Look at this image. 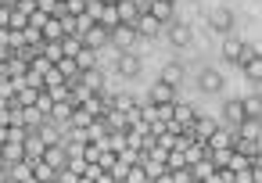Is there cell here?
I'll return each instance as SVG.
<instances>
[{
    "label": "cell",
    "mask_w": 262,
    "mask_h": 183,
    "mask_svg": "<svg viewBox=\"0 0 262 183\" xmlns=\"http://www.w3.org/2000/svg\"><path fill=\"white\" fill-rule=\"evenodd\" d=\"M223 58H226V61H233V65H244V61L258 58V51H255V47H248V43H244V40H237V36H226V40H223Z\"/></svg>",
    "instance_id": "obj_1"
},
{
    "label": "cell",
    "mask_w": 262,
    "mask_h": 183,
    "mask_svg": "<svg viewBox=\"0 0 262 183\" xmlns=\"http://www.w3.org/2000/svg\"><path fill=\"white\" fill-rule=\"evenodd\" d=\"M194 119H198V111L190 108V104H172V115H169V122H165V129H172V133H187L190 126H194Z\"/></svg>",
    "instance_id": "obj_2"
},
{
    "label": "cell",
    "mask_w": 262,
    "mask_h": 183,
    "mask_svg": "<svg viewBox=\"0 0 262 183\" xmlns=\"http://www.w3.org/2000/svg\"><path fill=\"white\" fill-rule=\"evenodd\" d=\"M140 36H137V29L133 26H115V29H108V43L115 47V51H133V43H137Z\"/></svg>",
    "instance_id": "obj_3"
},
{
    "label": "cell",
    "mask_w": 262,
    "mask_h": 183,
    "mask_svg": "<svg viewBox=\"0 0 262 183\" xmlns=\"http://www.w3.org/2000/svg\"><path fill=\"white\" fill-rule=\"evenodd\" d=\"M215 129H219V122H212V119H201V115H198V119H194V126L187 129V136H190L194 144H205Z\"/></svg>",
    "instance_id": "obj_4"
},
{
    "label": "cell",
    "mask_w": 262,
    "mask_h": 183,
    "mask_svg": "<svg viewBox=\"0 0 262 183\" xmlns=\"http://www.w3.org/2000/svg\"><path fill=\"white\" fill-rule=\"evenodd\" d=\"M112 4H115V15H119L122 26H133L140 18V4H137V0H112Z\"/></svg>",
    "instance_id": "obj_5"
},
{
    "label": "cell",
    "mask_w": 262,
    "mask_h": 183,
    "mask_svg": "<svg viewBox=\"0 0 262 183\" xmlns=\"http://www.w3.org/2000/svg\"><path fill=\"white\" fill-rule=\"evenodd\" d=\"M79 40H83V47H90V51H101V47H108V29L94 22V26H90V29H86Z\"/></svg>",
    "instance_id": "obj_6"
},
{
    "label": "cell",
    "mask_w": 262,
    "mask_h": 183,
    "mask_svg": "<svg viewBox=\"0 0 262 183\" xmlns=\"http://www.w3.org/2000/svg\"><path fill=\"white\" fill-rule=\"evenodd\" d=\"M76 79H79L90 94H101V90H104V72H101L97 65H94V68H79V76H76Z\"/></svg>",
    "instance_id": "obj_7"
},
{
    "label": "cell",
    "mask_w": 262,
    "mask_h": 183,
    "mask_svg": "<svg viewBox=\"0 0 262 183\" xmlns=\"http://www.w3.org/2000/svg\"><path fill=\"white\" fill-rule=\"evenodd\" d=\"M151 104L155 108H169V104H176V86H169V83H155V90H151Z\"/></svg>",
    "instance_id": "obj_8"
},
{
    "label": "cell",
    "mask_w": 262,
    "mask_h": 183,
    "mask_svg": "<svg viewBox=\"0 0 262 183\" xmlns=\"http://www.w3.org/2000/svg\"><path fill=\"white\" fill-rule=\"evenodd\" d=\"M208 26H212L215 33H230V29H233V15H230V8H212V11H208Z\"/></svg>",
    "instance_id": "obj_9"
},
{
    "label": "cell",
    "mask_w": 262,
    "mask_h": 183,
    "mask_svg": "<svg viewBox=\"0 0 262 183\" xmlns=\"http://www.w3.org/2000/svg\"><path fill=\"white\" fill-rule=\"evenodd\" d=\"M133 29H137V36H158V33H162L165 26H162L158 18H151L147 11H140V18L133 22Z\"/></svg>",
    "instance_id": "obj_10"
},
{
    "label": "cell",
    "mask_w": 262,
    "mask_h": 183,
    "mask_svg": "<svg viewBox=\"0 0 262 183\" xmlns=\"http://www.w3.org/2000/svg\"><path fill=\"white\" fill-rule=\"evenodd\" d=\"M205 147H208V151H230V147H233V133H230L226 126H219V129L205 140Z\"/></svg>",
    "instance_id": "obj_11"
},
{
    "label": "cell",
    "mask_w": 262,
    "mask_h": 183,
    "mask_svg": "<svg viewBox=\"0 0 262 183\" xmlns=\"http://www.w3.org/2000/svg\"><path fill=\"white\" fill-rule=\"evenodd\" d=\"M43 162H47L54 172H58V169H65V165H69V147H65V144H54V147H47V151H43Z\"/></svg>",
    "instance_id": "obj_12"
},
{
    "label": "cell",
    "mask_w": 262,
    "mask_h": 183,
    "mask_svg": "<svg viewBox=\"0 0 262 183\" xmlns=\"http://www.w3.org/2000/svg\"><path fill=\"white\" fill-rule=\"evenodd\" d=\"M115 68H119V76H137V72H140V58H137L133 51H119Z\"/></svg>",
    "instance_id": "obj_13"
},
{
    "label": "cell",
    "mask_w": 262,
    "mask_h": 183,
    "mask_svg": "<svg viewBox=\"0 0 262 183\" xmlns=\"http://www.w3.org/2000/svg\"><path fill=\"white\" fill-rule=\"evenodd\" d=\"M198 86H201L205 94H219V90H223V76H219L215 68H201V76H198Z\"/></svg>",
    "instance_id": "obj_14"
},
{
    "label": "cell",
    "mask_w": 262,
    "mask_h": 183,
    "mask_svg": "<svg viewBox=\"0 0 262 183\" xmlns=\"http://www.w3.org/2000/svg\"><path fill=\"white\" fill-rule=\"evenodd\" d=\"M36 133H40V140H43L47 147H54V144H65V129H61V126H54L51 119H47V122H43Z\"/></svg>",
    "instance_id": "obj_15"
},
{
    "label": "cell",
    "mask_w": 262,
    "mask_h": 183,
    "mask_svg": "<svg viewBox=\"0 0 262 183\" xmlns=\"http://www.w3.org/2000/svg\"><path fill=\"white\" fill-rule=\"evenodd\" d=\"M190 26H183V22H169V43L172 47H187L190 43Z\"/></svg>",
    "instance_id": "obj_16"
},
{
    "label": "cell",
    "mask_w": 262,
    "mask_h": 183,
    "mask_svg": "<svg viewBox=\"0 0 262 183\" xmlns=\"http://www.w3.org/2000/svg\"><path fill=\"white\" fill-rule=\"evenodd\" d=\"M223 119L230 122V126H241L248 115H244V101L241 97H233V101H226V108H223Z\"/></svg>",
    "instance_id": "obj_17"
},
{
    "label": "cell",
    "mask_w": 262,
    "mask_h": 183,
    "mask_svg": "<svg viewBox=\"0 0 262 183\" xmlns=\"http://www.w3.org/2000/svg\"><path fill=\"white\" fill-rule=\"evenodd\" d=\"M101 122H104V129L108 133H126L129 126H126V115L122 111H115V108H108L104 115H101Z\"/></svg>",
    "instance_id": "obj_18"
},
{
    "label": "cell",
    "mask_w": 262,
    "mask_h": 183,
    "mask_svg": "<svg viewBox=\"0 0 262 183\" xmlns=\"http://www.w3.org/2000/svg\"><path fill=\"white\" fill-rule=\"evenodd\" d=\"M22 147H26V158H29V162H40L43 151H47V144L40 140V133H29V136L22 140Z\"/></svg>",
    "instance_id": "obj_19"
},
{
    "label": "cell",
    "mask_w": 262,
    "mask_h": 183,
    "mask_svg": "<svg viewBox=\"0 0 262 183\" xmlns=\"http://www.w3.org/2000/svg\"><path fill=\"white\" fill-rule=\"evenodd\" d=\"M0 158H4V169H8V165H15V162L26 158V147H22L18 140H8L4 147H0Z\"/></svg>",
    "instance_id": "obj_20"
},
{
    "label": "cell",
    "mask_w": 262,
    "mask_h": 183,
    "mask_svg": "<svg viewBox=\"0 0 262 183\" xmlns=\"http://www.w3.org/2000/svg\"><path fill=\"white\" fill-rule=\"evenodd\" d=\"M40 36H43L47 43H61V40H65V29H61V22H58V18H47V22H43V29H40Z\"/></svg>",
    "instance_id": "obj_21"
},
{
    "label": "cell",
    "mask_w": 262,
    "mask_h": 183,
    "mask_svg": "<svg viewBox=\"0 0 262 183\" xmlns=\"http://www.w3.org/2000/svg\"><path fill=\"white\" fill-rule=\"evenodd\" d=\"M36 97H40V90H33V86H22V90L15 94L11 108H33V104H36Z\"/></svg>",
    "instance_id": "obj_22"
},
{
    "label": "cell",
    "mask_w": 262,
    "mask_h": 183,
    "mask_svg": "<svg viewBox=\"0 0 262 183\" xmlns=\"http://www.w3.org/2000/svg\"><path fill=\"white\" fill-rule=\"evenodd\" d=\"M83 136H86V144H104V136H108V129H104V122L101 119H94L86 129H83Z\"/></svg>",
    "instance_id": "obj_23"
},
{
    "label": "cell",
    "mask_w": 262,
    "mask_h": 183,
    "mask_svg": "<svg viewBox=\"0 0 262 183\" xmlns=\"http://www.w3.org/2000/svg\"><path fill=\"white\" fill-rule=\"evenodd\" d=\"M94 122V115L86 111V108H72V115H69V129H86Z\"/></svg>",
    "instance_id": "obj_24"
},
{
    "label": "cell",
    "mask_w": 262,
    "mask_h": 183,
    "mask_svg": "<svg viewBox=\"0 0 262 183\" xmlns=\"http://www.w3.org/2000/svg\"><path fill=\"white\" fill-rule=\"evenodd\" d=\"M54 68L65 76V83H72V79L79 76V65H76V58H61V61H54Z\"/></svg>",
    "instance_id": "obj_25"
},
{
    "label": "cell",
    "mask_w": 262,
    "mask_h": 183,
    "mask_svg": "<svg viewBox=\"0 0 262 183\" xmlns=\"http://www.w3.org/2000/svg\"><path fill=\"white\" fill-rule=\"evenodd\" d=\"M97 26H104V29H115L119 26V15H115V4L108 0V4L101 8V18H97Z\"/></svg>",
    "instance_id": "obj_26"
},
{
    "label": "cell",
    "mask_w": 262,
    "mask_h": 183,
    "mask_svg": "<svg viewBox=\"0 0 262 183\" xmlns=\"http://www.w3.org/2000/svg\"><path fill=\"white\" fill-rule=\"evenodd\" d=\"M205 154H208V147H205V144H194V140H190V144H187V151H183V162H187V165H194V162H201Z\"/></svg>",
    "instance_id": "obj_27"
},
{
    "label": "cell",
    "mask_w": 262,
    "mask_h": 183,
    "mask_svg": "<svg viewBox=\"0 0 262 183\" xmlns=\"http://www.w3.org/2000/svg\"><path fill=\"white\" fill-rule=\"evenodd\" d=\"M79 51H83V40H79V36H65V40H61V54H65V58H76Z\"/></svg>",
    "instance_id": "obj_28"
},
{
    "label": "cell",
    "mask_w": 262,
    "mask_h": 183,
    "mask_svg": "<svg viewBox=\"0 0 262 183\" xmlns=\"http://www.w3.org/2000/svg\"><path fill=\"white\" fill-rule=\"evenodd\" d=\"M180 79H183V68H180V65H165V68H162V83L180 86Z\"/></svg>",
    "instance_id": "obj_29"
},
{
    "label": "cell",
    "mask_w": 262,
    "mask_h": 183,
    "mask_svg": "<svg viewBox=\"0 0 262 183\" xmlns=\"http://www.w3.org/2000/svg\"><path fill=\"white\" fill-rule=\"evenodd\" d=\"M112 108L126 115V111H133V108H137V101H133L129 94H115V97H112Z\"/></svg>",
    "instance_id": "obj_30"
},
{
    "label": "cell",
    "mask_w": 262,
    "mask_h": 183,
    "mask_svg": "<svg viewBox=\"0 0 262 183\" xmlns=\"http://www.w3.org/2000/svg\"><path fill=\"white\" fill-rule=\"evenodd\" d=\"M33 176H36L40 183H54V169H51V165H47L43 158H40V162L33 165Z\"/></svg>",
    "instance_id": "obj_31"
},
{
    "label": "cell",
    "mask_w": 262,
    "mask_h": 183,
    "mask_svg": "<svg viewBox=\"0 0 262 183\" xmlns=\"http://www.w3.org/2000/svg\"><path fill=\"white\" fill-rule=\"evenodd\" d=\"M122 183H151V179H147L144 165H129V169H126V176H122Z\"/></svg>",
    "instance_id": "obj_32"
},
{
    "label": "cell",
    "mask_w": 262,
    "mask_h": 183,
    "mask_svg": "<svg viewBox=\"0 0 262 183\" xmlns=\"http://www.w3.org/2000/svg\"><path fill=\"white\" fill-rule=\"evenodd\" d=\"M26 26H29V15H22V11L11 8V15H8V29H18V33H22Z\"/></svg>",
    "instance_id": "obj_33"
},
{
    "label": "cell",
    "mask_w": 262,
    "mask_h": 183,
    "mask_svg": "<svg viewBox=\"0 0 262 183\" xmlns=\"http://www.w3.org/2000/svg\"><path fill=\"white\" fill-rule=\"evenodd\" d=\"M94 61H97V51H90V47H83V51L76 54V65H79V68H94Z\"/></svg>",
    "instance_id": "obj_34"
},
{
    "label": "cell",
    "mask_w": 262,
    "mask_h": 183,
    "mask_svg": "<svg viewBox=\"0 0 262 183\" xmlns=\"http://www.w3.org/2000/svg\"><path fill=\"white\" fill-rule=\"evenodd\" d=\"M244 115L258 122V119H262V101H258V97H248V101H244Z\"/></svg>",
    "instance_id": "obj_35"
},
{
    "label": "cell",
    "mask_w": 262,
    "mask_h": 183,
    "mask_svg": "<svg viewBox=\"0 0 262 183\" xmlns=\"http://www.w3.org/2000/svg\"><path fill=\"white\" fill-rule=\"evenodd\" d=\"M115 162H119V158H115V151H108V147H101V154H97V165H101L104 172H112V169H115Z\"/></svg>",
    "instance_id": "obj_36"
},
{
    "label": "cell",
    "mask_w": 262,
    "mask_h": 183,
    "mask_svg": "<svg viewBox=\"0 0 262 183\" xmlns=\"http://www.w3.org/2000/svg\"><path fill=\"white\" fill-rule=\"evenodd\" d=\"M169 183H194V172H190V165H183V169H172V172H169Z\"/></svg>",
    "instance_id": "obj_37"
},
{
    "label": "cell",
    "mask_w": 262,
    "mask_h": 183,
    "mask_svg": "<svg viewBox=\"0 0 262 183\" xmlns=\"http://www.w3.org/2000/svg\"><path fill=\"white\" fill-rule=\"evenodd\" d=\"M65 11H69L72 18H83V15H86V0H65Z\"/></svg>",
    "instance_id": "obj_38"
},
{
    "label": "cell",
    "mask_w": 262,
    "mask_h": 183,
    "mask_svg": "<svg viewBox=\"0 0 262 183\" xmlns=\"http://www.w3.org/2000/svg\"><path fill=\"white\" fill-rule=\"evenodd\" d=\"M43 58L54 65V61H61L65 54H61V43H43Z\"/></svg>",
    "instance_id": "obj_39"
},
{
    "label": "cell",
    "mask_w": 262,
    "mask_h": 183,
    "mask_svg": "<svg viewBox=\"0 0 262 183\" xmlns=\"http://www.w3.org/2000/svg\"><path fill=\"white\" fill-rule=\"evenodd\" d=\"M26 86H33V90H43V72H36V68H26Z\"/></svg>",
    "instance_id": "obj_40"
},
{
    "label": "cell",
    "mask_w": 262,
    "mask_h": 183,
    "mask_svg": "<svg viewBox=\"0 0 262 183\" xmlns=\"http://www.w3.org/2000/svg\"><path fill=\"white\" fill-rule=\"evenodd\" d=\"M65 83V76L58 72V68H51V72H43V90H51V86H61Z\"/></svg>",
    "instance_id": "obj_41"
},
{
    "label": "cell",
    "mask_w": 262,
    "mask_h": 183,
    "mask_svg": "<svg viewBox=\"0 0 262 183\" xmlns=\"http://www.w3.org/2000/svg\"><path fill=\"white\" fill-rule=\"evenodd\" d=\"M47 97H51L54 104H61V101H69V83H61V86H51V90H47Z\"/></svg>",
    "instance_id": "obj_42"
},
{
    "label": "cell",
    "mask_w": 262,
    "mask_h": 183,
    "mask_svg": "<svg viewBox=\"0 0 262 183\" xmlns=\"http://www.w3.org/2000/svg\"><path fill=\"white\" fill-rule=\"evenodd\" d=\"M183 165H187V162H183V151H169V154H165V169H169V172H172V169H183Z\"/></svg>",
    "instance_id": "obj_43"
},
{
    "label": "cell",
    "mask_w": 262,
    "mask_h": 183,
    "mask_svg": "<svg viewBox=\"0 0 262 183\" xmlns=\"http://www.w3.org/2000/svg\"><path fill=\"white\" fill-rule=\"evenodd\" d=\"M244 76L258 79V76H262V58H251V61H244Z\"/></svg>",
    "instance_id": "obj_44"
},
{
    "label": "cell",
    "mask_w": 262,
    "mask_h": 183,
    "mask_svg": "<svg viewBox=\"0 0 262 183\" xmlns=\"http://www.w3.org/2000/svg\"><path fill=\"white\" fill-rule=\"evenodd\" d=\"M47 18H51V15H43V11H33V15H29V26H33V29H43V22H47Z\"/></svg>",
    "instance_id": "obj_45"
},
{
    "label": "cell",
    "mask_w": 262,
    "mask_h": 183,
    "mask_svg": "<svg viewBox=\"0 0 262 183\" xmlns=\"http://www.w3.org/2000/svg\"><path fill=\"white\" fill-rule=\"evenodd\" d=\"M54 8H58V0H36V11H43V15H54Z\"/></svg>",
    "instance_id": "obj_46"
},
{
    "label": "cell",
    "mask_w": 262,
    "mask_h": 183,
    "mask_svg": "<svg viewBox=\"0 0 262 183\" xmlns=\"http://www.w3.org/2000/svg\"><path fill=\"white\" fill-rule=\"evenodd\" d=\"M15 11H22V15H33V11H36V0H18V4H15Z\"/></svg>",
    "instance_id": "obj_47"
},
{
    "label": "cell",
    "mask_w": 262,
    "mask_h": 183,
    "mask_svg": "<svg viewBox=\"0 0 262 183\" xmlns=\"http://www.w3.org/2000/svg\"><path fill=\"white\" fill-rule=\"evenodd\" d=\"M8 140H11V126H0V147H4Z\"/></svg>",
    "instance_id": "obj_48"
},
{
    "label": "cell",
    "mask_w": 262,
    "mask_h": 183,
    "mask_svg": "<svg viewBox=\"0 0 262 183\" xmlns=\"http://www.w3.org/2000/svg\"><path fill=\"white\" fill-rule=\"evenodd\" d=\"M94 183H119V179H115V176H112V172H101V176H97V179H94Z\"/></svg>",
    "instance_id": "obj_49"
},
{
    "label": "cell",
    "mask_w": 262,
    "mask_h": 183,
    "mask_svg": "<svg viewBox=\"0 0 262 183\" xmlns=\"http://www.w3.org/2000/svg\"><path fill=\"white\" fill-rule=\"evenodd\" d=\"M8 58H11V47H4V43H0V65H4Z\"/></svg>",
    "instance_id": "obj_50"
},
{
    "label": "cell",
    "mask_w": 262,
    "mask_h": 183,
    "mask_svg": "<svg viewBox=\"0 0 262 183\" xmlns=\"http://www.w3.org/2000/svg\"><path fill=\"white\" fill-rule=\"evenodd\" d=\"M22 183H40V179H36V176H29V179H22Z\"/></svg>",
    "instance_id": "obj_51"
},
{
    "label": "cell",
    "mask_w": 262,
    "mask_h": 183,
    "mask_svg": "<svg viewBox=\"0 0 262 183\" xmlns=\"http://www.w3.org/2000/svg\"><path fill=\"white\" fill-rule=\"evenodd\" d=\"M79 183H94V179H86V176H79Z\"/></svg>",
    "instance_id": "obj_52"
},
{
    "label": "cell",
    "mask_w": 262,
    "mask_h": 183,
    "mask_svg": "<svg viewBox=\"0 0 262 183\" xmlns=\"http://www.w3.org/2000/svg\"><path fill=\"white\" fill-rule=\"evenodd\" d=\"M162 4H172V8H176V0H162Z\"/></svg>",
    "instance_id": "obj_53"
},
{
    "label": "cell",
    "mask_w": 262,
    "mask_h": 183,
    "mask_svg": "<svg viewBox=\"0 0 262 183\" xmlns=\"http://www.w3.org/2000/svg\"><path fill=\"white\" fill-rule=\"evenodd\" d=\"M4 183H18V179H4Z\"/></svg>",
    "instance_id": "obj_54"
},
{
    "label": "cell",
    "mask_w": 262,
    "mask_h": 183,
    "mask_svg": "<svg viewBox=\"0 0 262 183\" xmlns=\"http://www.w3.org/2000/svg\"><path fill=\"white\" fill-rule=\"evenodd\" d=\"M0 169H4V158H0Z\"/></svg>",
    "instance_id": "obj_55"
},
{
    "label": "cell",
    "mask_w": 262,
    "mask_h": 183,
    "mask_svg": "<svg viewBox=\"0 0 262 183\" xmlns=\"http://www.w3.org/2000/svg\"><path fill=\"white\" fill-rule=\"evenodd\" d=\"M0 8H4V0H0Z\"/></svg>",
    "instance_id": "obj_56"
},
{
    "label": "cell",
    "mask_w": 262,
    "mask_h": 183,
    "mask_svg": "<svg viewBox=\"0 0 262 183\" xmlns=\"http://www.w3.org/2000/svg\"><path fill=\"white\" fill-rule=\"evenodd\" d=\"M194 183H201V179H194Z\"/></svg>",
    "instance_id": "obj_57"
},
{
    "label": "cell",
    "mask_w": 262,
    "mask_h": 183,
    "mask_svg": "<svg viewBox=\"0 0 262 183\" xmlns=\"http://www.w3.org/2000/svg\"><path fill=\"white\" fill-rule=\"evenodd\" d=\"M104 4H108V0H104Z\"/></svg>",
    "instance_id": "obj_58"
}]
</instances>
